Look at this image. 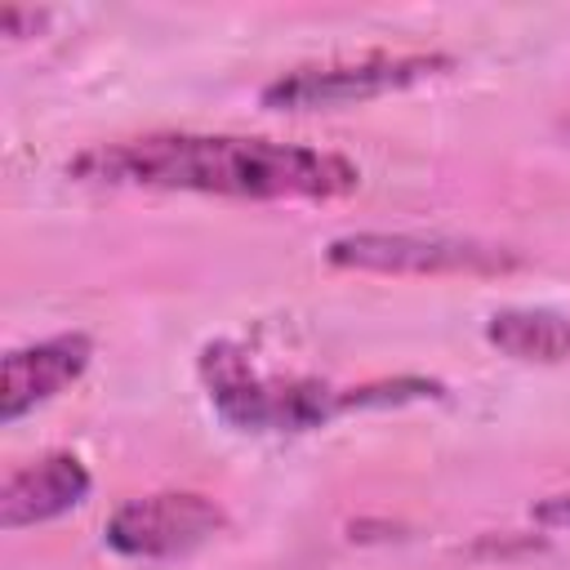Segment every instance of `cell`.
Listing matches in <instances>:
<instances>
[{
    "instance_id": "obj_9",
    "label": "cell",
    "mask_w": 570,
    "mask_h": 570,
    "mask_svg": "<svg viewBox=\"0 0 570 570\" xmlns=\"http://www.w3.org/2000/svg\"><path fill=\"white\" fill-rule=\"evenodd\" d=\"M49 22V9H27V4H4L0 9V36L4 40H27Z\"/></svg>"
},
{
    "instance_id": "obj_4",
    "label": "cell",
    "mask_w": 570,
    "mask_h": 570,
    "mask_svg": "<svg viewBox=\"0 0 570 570\" xmlns=\"http://www.w3.org/2000/svg\"><path fill=\"white\" fill-rule=\"evenodd\" d=\"M325 263L370 276H508L525 267V254L445 232H347L325 245Z\"/></svg>"
},
{
    "instance_id": "obj_2",
    "label": "cell",
    "mask_w": 570,
    "mask_h": 570,
    "mask_svg": "<svg viewBox=\"0 0 570 570\" xmlns=\"http://www.w3.org/2000/svg\"><path fill=\"white\" fill-rule=\"evenodd\" d=\"M196 370L214 414L240 432H312L352 410V387H334L316 374L263 370L236 338H209Z\"/></svg>"
},
{
    "instance_id": "obj_7",
    "label": "cell",
    "mask_w": 570,
    "mask_h": 570,
    "mask_svg": "<svg viewBox=\"0 0 570 570\" xmlns=\"http://www.w3.org/2000/svg\"><path fill=\"white\" fill-rule=\"evenodd\" d=\"M89 490H94V476L76 454H67V450L40 454L0 481V525L13 534L27 525L58 521L71 508H80L89 499Z\"/></svg>"
},
{
    "instance_id": "obj_8",
    "label": "cell",
    "mask_w": 570,
    "mask_h": 570,
    "mask_svg": "<svg viewBox=\"0 0 570 570\" xmlns=\"http://www.w3.org/2000/svg\"><path fill=\"white\" fill-rule=\"evenodd\" d=\"M485 343L525 365L570 361V316L552 307H499L485 321Z\"/></svg>"
},
{
    "instance_id": "obj_3",
    "label": "cell",
    "mask_w": 570,
    "mask_h": 570,
    "mask_svg": "<svg viewBox=\"0 0 570 570\" xmlns=\"http://www.w3.org/2000/svg\"><path fill=\"white\" fill-rule=\"evenodd\" d=\"M454 67L459 58L445 49H410V53L370 49L356 58L289 67L258 89V102L272 111H334V107H356V102L419 89L428 80L450 76Z\"/></svg>"
},
{
    "instance_id": "obj_5",
    "label": "cell",
    "mask_w": 570,
    "mask_h": 570,
    "mask_svg": "<svg viewBox=\"0 0 570 570\" xmlns=\"http://www.w3.org/2000/svg\"><path fill=\"white\" fill-rule=\"evenodd\" d=\"M223 530H227V512L218 499L200 490H156L125 499L107 517L102 539L111 552L129 561H169L205 548Z\"/></svg>"
},
{
    "instance_id": "obj_1",
    "label": "cell",
    "mask_w": 570,
    "mask_h": 570,
    "mask_svg": "<svg viewBox=\"0 0 570 570\" xmlns=\"http://www.w3.org/2000/svg\"><path fill=\"white\" fill-rule=\"evenodd\" d=\"M67 178L89 187L196 191L227 200H343L361 187V169L338 151L196 129L94 142L67 160Z\"/></svg>"
},
{
    "instance_id": "obj_10",
    "label": "cell",
    "mask_w": 570,
    "mask_h": 570,
    "mask_svg": "<svg viewBox=\"0 0 570 570\" xmlns=\"http://www.w3.org/2000/svg\"><path fill=\"white\" fill-rule=\"evenodd\" d=\"M539 521H570V494H552L548 503H539Z\"/></svg>"
},
{
    "instance_id": "obj_11",
    "label": "cell",
    "mask_w": 570,
    "mask_h": 570,
    "mask_svg": "<svg viewBox=\"0 0 570 570\" xmlns=\"http://www.w3.org/2000/svg\"><path fill=\"white\" fill-rule=\"evenodd\" d=\"M566 134H570V120H566Z\"/></svg>"
},
{
    "instance_id": "obj_6",
    "label": "cell",
    "mask_w": 570,
    "mask_h": 570,
    "mask_svg": "<svg viewBox=\"0 0 570 570\" xmlns=\"http://www.w3.org/2000/svg\"><path fill=\"white\" fill-rule=\"evenodd\" d=\"M89 361H94V338L85 330H67L13 347L0 365V423H18L36 405L67 392L89 370Z\"/></svg>"
}]
</instances>
